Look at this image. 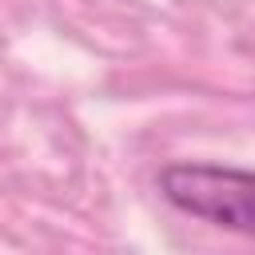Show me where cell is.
<instances>
[{
  "label": "cell",
  "instance_id": "1",
  "mask_svg": "<svg viewBox=\"0 0 255 255\" xmlns=\"http://www.w3.org/2000/svg\"><path fill=\"white\" fill-rule=\"evenodd\" d=\"M159 187L179 211L255 239V171L175 163L159 175Z\"/></svg>",
  "mask_w": 255,
  "mask_h": 255
}]
</instances>
